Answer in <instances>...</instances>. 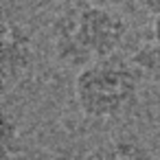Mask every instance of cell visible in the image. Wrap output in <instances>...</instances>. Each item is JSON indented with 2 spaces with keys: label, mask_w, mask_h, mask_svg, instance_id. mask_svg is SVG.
I'll list each match as a JSON object with an SVG mask.
<instances>
[{
  "label": "cell",
  "mask_w": 160,
  "mask_h": 160,
  "mask_svg": "<svg viewBox=\"0 0 160 160\" xmlns=\"http://www.w3.org/2000/svg\"><path fill=\"white\" fill-rule=\"evenodd\" d=\"M83 2H92V5H103V7H112V5H118L123 0H83Z\"/></svg>",
  "instance_id": "9c48e42d"
},
{
  "label": "cell",
  "mask_w": 160,
  "mask_h": 160,
  "mask_svg": "<svg viewBox=\"0 0 160 160\" xmlns=\"http://www.w3.org/2000/svg\"><path fill=\"white\" fill-rule=\"evenodd\" d=\"M18 153V121L5 112L2 114V160H11Z\"/></svg>",
  "instance_id": "8992f818"
},
{
  "label": "cell",
  "mask_w": 160,
  "mask_h": 160,
  "mask_svg": "<svg viewBox=\"0 0 160 160\" xmlns=\"http://www.w3.org/2000/svg\"><path fill=\"white\" fill-rule=\"evenodd\" d=\"M140 81L142 77L132 59L112 55L77 72L75 101L86 118L112 121L136 105Z\"/></svg>",
  "instance_id": "7a4b0ae2"
},
{
  "label": "cell",
  "mask_w": 160,
  "mask_h": 160,
  "mask_svg": "<svg viewBox=\"0 0 160 160\" xmlns=\"http://www.w3.org/2000/svg\"><path fill=\"white\" fill-rule=\"evenodd\" d=\"M90 160H156L149 147L134 136H114L92 151Z\"/></svg>",
  "instance_id": "277c9868"
},
{
  "label": "cell",
  "mask_w": 160,
  "mask_h": 160,
  "mask_svg": "<svg viewBox=\"0 0 160 160\" xmlns=\"http://www.w3.org/2000/svg\"><path fill=\"white\" fill-rule=\"evenodd\" d=\"M138 5H140L145 11H149L151 16L160 13V0H138Z\"/></svg>",
  "instance_id": "52a82bcc"
},
{
  "label": "cell",
  "mask_w": 160,
  "mask_h": 160,
  "mask_svg": "<svg viewBox=\"0 0 160 160\" xmlns=\"http://www.w3.org/2000/svg\"><path fill=\"white\" fill-rule=\"evenodd\" d=\"M38 55L31 33L11 18H2V44H0V72L5 88H13L33 75Z\"/></svg>",
  "instance_id": "3957f363"
},
{
  "label": "cell",
  "mask_w": 160,
  "mask_h": 160,
  "mask_svg": "<svg viewBox=\"0 0 160 160\" xmlns=\"http://www.w3.org/2000/svg\"><path fill=\"white\" fill-rule=\"evenodd\" d=\"M151 40L160 46V13H156L151 20Z\"/></svg>",
  "instance_id": "ba28073f"
},
{
  "label": "cell",
  "mask_w": 160,
  "mask_h": 160,
  "mask_svg": "<svg viewBox=\"0 0 160 160\" xmlns=\"http://www.w3.org/2000/svg\"><path fill=\"white\" fill-rule=\"evenodd\" d=\"M127 38V22L103 5L75 0L51 24V48L66 68H88L94 62L118 55Z\"/></svg>",
  "instance_id": "6da1fadb"
},
{
  "label": "cell",
  "mask_w": 160,
  "mask_h": 160,
  "mask_svg": "<svg viewBox=\"0 0 160 160\" xmlns=\"http://www.w3.org/2000/svg\"><path fill=\"white\" fill-rule=\"evenodd\" d=\"M129 59L134 62V66L138 68V72H140L142 79L160 83V46L153 40L140 44Z\"/></svg>",
  "instance_id": "5b68a950"
}]
</instances>
